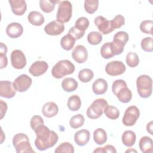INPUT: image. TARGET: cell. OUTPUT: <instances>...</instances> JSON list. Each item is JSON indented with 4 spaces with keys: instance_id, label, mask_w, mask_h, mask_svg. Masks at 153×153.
<instances>
[{
    "instance_id": "7c38bea8",
    "label": "cell",
    "mask_w": 153,
    "mask_h": 153,
    "mask_svg": "<svg viewBox=\"0 0 153 153\" xmlns=\"http://www.w3.org/2000/svg\"><path fill=\"white\" fill-rule=\"evenodd\" d=\"M11 62L13 67L17 69H22L26 65L25 54L20 50H14L11 54Z\"/></svg>"
},
{
    "instance_id": "7bdbcfd3",
    "label": "cell",
    "mask_w": 153,
    "mask_h": 153,
    "mask_svg": "<svg viewBox=\"0 0 153 153\" xmlns=\"http://www.w3.org/2000/svg\"><path fill=\"white\" fill-rule=\"evenodd\" d=\"M42 124H44V120L39 115H34L30 119V125L33 130H35L39 126Z\"/></svg>"
},
{
    "instance_id": "d4e9b609",
    "label": "cell",
    "mask_w": 153,
    "mask_h": 153,
    "mask_svg": "<svg viewBox=\"0 0 153 153\" xmlns=\"http://www.w3.org/2000/svg\"><path fill=\"white\" fill-rule=\"evenodd\" d=\"M121 139L122 142L125 146L130 147L135 143L136 136L134 131L131 130H127L123 133Z\"/></svg>"
},
{
    "instance_id": "277c9868",
    "label": "cell",
    "mask_w": 153,
    "mask_h": 153,
    "mask_svg": "<svg viewBox=\"0 0 153 153\" xmlns=\"http://www.w3.org/2000/svg\"><path fill=\"white\" fill-rule=\"evenodd\" d=\"M136 87L137 93L141 97H149L152 91V78L147 75H140L136 79Z\"/></svg>"
},
{
    "instance_id": "ba28073f",
    "label": "cell",
    "mask_w": 153,
    "mask_h": 153,
    "mask_svg": "<svg viewBox=\"0 0 153 153\" xmlns=\"http://www.w3.org/2000/svg\"><path fill=\"white\" fill-rule=\"evenodd\" d=\"M72 15V6L69 1H60L56 15V20L64 23L69 22Z\"/></svg>"
},
{
    "instance_id": "ab89813d",
    "label": "cell",
    "mask_w": 153,
    "mask_h": 153,
    "mask_svg": "<svg viewBox=\"0 0 153 153\" xmlns=\"http://www.w3.org/2000/svg\"><path fill=\"white\" fill-rule=\"evenodd\" d=\"M152 26L153 22L151 20H143L140 25V30L146 34L152 35Z\"/></svg>"
},
{
    "instance_id": "9c48e42d",
    "label": "cell",
    "mask_w": 153,
    "mask_h": 153,
    "mask_svg": "<svg viewBox=\"0 0 153 153\" xmlns=\"http://www.w3.org/2000/svg\"><path fill=\"white\" fill-rule=\"evenodd\" d=\"M140 116V111L136 106L128 107L122 119L123 123L126 126H133L136 123Z\"/></svg>"
},
{
    "instance_id": "1f68e13d",
    "label": "cell",
    "mask_w": 153,
    "mask_h": 153,
    "mask_svg": "<svg viewBox=\"0 0 153 153\" xmlns=\"http://www.w3.org/2000/svg\"><path fill=\"white\" fill-rule=\"evenodd\" d=\"M94 77L93 72L90 69H83L78 73V78L82 82H88Z\"/></svg>"
},
{
    "instance_id": "681fc988",
    "label": "cell",
    "mask_w": 153,
    "mask_h": 153,
    "mask_svg": "<svg viewBox=\"0 0 153 153\" xmlns=\"http://www.w3.org/2000/svg\"><path fill=\"white\" fill-rule=\"evenodd\" d=\"M152 121H150L149 123H148L146 126V130L148 133H149L151 135H152Z\"/></svg>"
},
{
    "instance_id": "30bf717a",
    "label": "cell",
    "mask_w": 153,
    "mask_h": 153,
    "mask_svg": "<svg viewBox=\"0 0 153 153\" xmlns=\"http://www.w3.org/2000/svg\"><path fill=\"white\" fill-rule=\"evenodd\" d=\"M32 83V80L31 78L26 74H22L14 79L13 86L16 91L25 92L29 88Z\"/></svg>"
},
{
    "instance_id": "d6a6232c",
    "label": "cell",
    "mask_w": 153,
    "mask_h": 153,
    "mask_svg": "<svg viewBox=\"0 0 153 153\" xmlns=\"http://www.w3.org/2000/svg\"><path fill=\"white\" fill-rule=\"evenodd\" d=\"M87 41L91 45H98L102 41V35L100 32H91L87 35Z\"/></svg>"
},
{
    "instance_id": "603a6c76",
    "label": "cell",
    "mask_w": 153,
    "mask_h": 153,
    "mask_svg": "<svg viewBox=\"0 0 153 153\" xmlns=\"http://www.w3.org/2000/svg\"><path fill=\"white\" fill-rule=\"evenodd\" d=\"M139 146L142 152L152 153L153 152V142L152 139L148 136L141 137L139 140Z\"/></svg>"
},
{
    "instance_id": "8992f818",
    "label": "cell",
    "mask_w": 153,
    "mask_h": 153,
    "mask_svg": "<svg viewBox=\"0 0 153 153\" xmlns=\"http://www.w3.org/2000/svg\"><path fill=\"white\" fill-rule=\"evenodd\" d=\"M128 40V35L127 32L120 31L114 36V39L111 42V48L114 56L119 55L123 52L124 46Z\"/></svg>"
},
{
    "instance_id": "4fadbf2b",
    "label": "cell",
    "mask_w": 153,
    "mask_h": 153,
    "mask_svg": "<svg viewBox=\"0 0 153 153\" xmlns=\"http://www.w3.org/2000/svg\"><path fill=\"white\" fill-rule=\"evenodd\" d=\"M94 24L100 33L104 35H107L114 30L112 27L111 20H108L102 16H99L94 19Z\"/></svg>"
},
{
    "instance_id": "7402d4cb",
    "label": "cell",
    "mask_w": 153,
    "mask_h": 153,
    "mask_svg": "<svg viewBox=\"0 0 153 153\" xmlns=\"http://www.w3.org/2000/svg\"><path fill=\"white\" fill-rule=\"evenodd\" d=\"M108 89V83L103 78L97 79L92 85V90L94 94L97 95L103 94Z\"/></svg>"
},
{
    "instance_id": "836d02e7",
    "label": "cell",
    "mask_w": 153,
    "mask_h": 153,
    "mask_svg": "<svg viewBox=\"0 0 153 153\" xmlns=\"http://www.w3.org/2000/svg\"><path fill=\"white\" fill-rule=\"evenodd\" d=\"M99 7L98 0H85L84 1V8L88 14L95 13Z\"/></svg>"
},
{
    "instance_id": "bcb514c9",
    "label": "cell",
    "mask_w": 153,
    "mask_h": 153,
    "mask_svg": "<svg viewBox=\"0 0 153 153\" xmlns=\"http://www.w3.org/2000/svg\"><path fill=\"white\" fill-rule=\"evenodd\" d=\"M0 103H1V118L0 119H2L4 117L7 110V103L4 102L2 100H0Z\"/></svg>"
},
{
    "instance_id": "4dcf8cb0",
    "label": "cell",
    "mask_w": 153,
    "mask_h": 153,
    "mask_svg": "<svg viewBox=\"0 0 153 153\" xmlns=\"http://www.w3.org/2000/svg\"><path fill=\"white\" fill-rule=\"evenodd\" d=\"M84 121L85 119L84 116L80 114H78L71 118L69 124L72 128H78L83 126Z\"/></svg>"
},
{
    "instance_id": "6da1fadb",
    "label": "cell",
    "mask_w": 153,
    "mask_h": 153,
    "mask_svg": "<svg viewBox=\"0 0 153 153\" xmlns=\"http://www.w3.org/2000/svg\"><path fill=\"white\" fill-rule=\"evenodd\" d=\"M34 131L36 135L35 145L39 151H44L53 147L58 141L57 134L50 130L44 124L39 126Z\"/></svg>"
},
{
    "instance_id": "f6af8a7d",
    "label": "cell",
    "mask_w": 153,
    "mask_h": 153,
    "mask_svg": "<svg viewBox=\"0 0 153 153\" xmlns=\"http://www.w3.org/2000/svg\"><path fill=\"white\" fill-rule=\"evenodd\" d=\"M93 152H99V153H105V152H117V151L115 148V147L111 145H107L103 147L102 148H97L95 150H94Z\"/></svg>"
},
{
    "instance_id": "b9f144b4",
    "label": "cell",
    "mask_w": 153,
    "mask_h": 153,
    "mask_svg": "<svg viewBox=\"0 0 153 153\" xmlns=\"http://www.w3.org/2000/svg\"><path fill=\"white\" fill-rule=\"evenodd\" d=\"M111 22L112 28L114 29H116L120 28L125 24V19L122 15L118 14L112 20H111Z\"/></svg>"
},
{
    "instance_id": "7dc6e473",
    "label": "cell",
    "mask_w": 153,
    "mask_h": 153,
    "mask_svg": "<svg viewBox=\"0 0 153 153\" xmlns=\"http://www.w3.org/2000/svg\"><path fill=\"white\" fill-rule=\"evenodd\" d=\"M0 59H1V69L5 68L8 63V59L5 54L0 53Z\"/></svg>"
},
{
    "instance_id": "ac0fdd59",
    "label": "cell",
    "mask_w": 153,
    "mask_h": 153,
    "mask_svg": "<svg viewBox=\"0 0 153 153\" xmlns=\"http://www.w3.org/2000/svg\"><path fill=\"white\" fill-rule=\"evenodd\" d=\"M23 32V27L21 24L17 22H13L9 24L6 28L7 35L11 38L20 37Z\"/></svg>"
},
{
    "instance_id": "8fae6325",
    "label": "cell",
    "mask_w": 153,
    "mask_h": 153,
    "mask_svg": "<svg viewBox=\"0 0 153 153\" xmlns=\"http://www.w3.org/2000/svg\"><path fill=\"white\" fill-rule=\"evenodd\" d=\"M126 66L121 61H111L105 66V72L110 76H117L126 71Z\"/></svg>"
},
{
    "instance_id": "484cf974",
    "label": "cell",
    "mask_w": 153,
    "mask_h": 153,
    "mask_svg": "<svg viewBox=\"0 0 153 153\" xmlns=\"http://www.w3.org/2000/svg\"><path fill=\"white\" fill-rule=\"evenodd\" d=\"M62 87L66 92H72L78 88V82L73 78H66L62 82Z\"/></svg>"
},
{
    "instance_id": "4316f807",
    "label": "cell",
    "mask_w": 153,
    "mask_h": 153,
    "mask_svg": "<svg viewBox=\"0 0 153 153\" xmlns=\"http://www.w3.org/2000/svg\"><path fill=\"white\" fill-rule=\"evenodd\" d=\"M67 105L69 109L72 111H76L79 110L81 106V100L80 97L76 94L70 96L68 99Z\"/></svg>"
},
{
    "instance_id": "e575fe53",
    "label": "cell",
    "mask_w": 153,
    "mask_h": 153,
    "mask_svg": "<svg viewBox=\"0 0 153 153\" xmlns=\"http://www.w3.org/2000/svg\"><path fill=\"white\" fill-rule=\"evenodd\" d=\"M127 65L130 68H134L139 63V59L137 54L134 52H129L126 59Z\"/></svg>"
},
{
    "instance_id": "d6986e66",
    "label": "cell",
    "mask_w": 153,
    "mask_h": 153,
    "mask_svg": "<svg viewBox=\"0 0 153 153\" xmlns=\"http://www.w3.org/2000/svg\"><path fill=\"white\" fill-rule=\"evenodd\" d=\"M12 12L17 16H22L26 12L27 5L24 0H9Z\"/></svg>"
},
{
    "instance_id": "8d00e7d4",
    "label": "cell",
    "mask_w": 153,
    "mask_h": 153,
    "mask_svg": "<svg viewBox=\"0 0 153 153\" xmlns=\"http://www.w3.org/2000/svg\"><path fill=\"white\" fill-rule=\"evenodd\" d=\"M56 153H74V146L69 142H63L60 143L55 149Z\"/></svg>"
},
{
    "instance_id": "9a60e30c",
    "label": "cell",
    "mask_w": 153,
    "mask_h": 153,
    "mask_svg": "<svg viewBox=\"0 0 153 153\" xmlns=\"http://www.w3.org/2000/svg\"><path fill=\"white\" fill-rule=\"evenodd\" d=\"M16 90L11 82L9 81H1L0 96L7 99H11L16 95Z\"/></svg>"
},
{
    "instance_id": "cb8c5ba5",
    "label": "cell",
    "mask_w": 153,
    "mask_h": 153,
    "mask_svg": "<svg viewBox=\"0 0 153 153\" xmlns=\"http://www.w3.org/2000/svg\"><path fill=\"white\" fill-rule=\"evenodd\" d=\"M27 20L30 24L36 26H41L45 21L43 15L36 11L30 12L27 16Z\"/></svg>"
},
{
    "instance_id": "d590c367",
    "label": "cell",
    "mask_w": 153,
    "mask_h": 153,
    "mask_svg": "<svg viewBox=\"0 0 153 153\" xmlns=\"http://www.w3.org/2000/svg\"><path fill=\"white\" fill-rule=\"evenodd\" d=\"M104 113L105 115L111 120H116L120 116L119 110L113 106L108 105L104 110Z\"/></svg>"
},
{
    "instance_id": "83f0119b",
    "label": "cell",
    "mask_w": 153,
    "mask_h": 153,
    "mask_svg": "<svg viewBox=\"0 0 153 153\" xmlns=\"http://www.w3.org/2000/svg\"><path fill=\"white\" fill-rule=\"evenodd\" d=\"M93 139L97 145H103L107 140L106 132L101 128H98L94 131Z\"/></svg>"
},
{
    "instance_id": "ee69618b",
    "label": "cell",
    "mask_w": 153,
    "mask_h": 153,
    "mask_svg": "<svg viewBox=\"0 0 153 153\" xmlns=\"http://www.w3.org/2000/svg\"><path fill=\"white\" fill-rule=\"evenodd\" d=\"M68 34L71 35L72 37L74 38L75 40L79 39L81 38L85 34V32H82L76 29L75 26L72 27L68 31Z\"/></svg>"
},
{
    "instance_id": "ffe728a7",
    "label": "cell",
    "mask_w": 153,
    "mask_h": 153,
    "mask_svg": "<svg viewBox=\"0 0 153 153\" xmlns=\"http://www.w3.org/2000/svg\"><path fill=\"white\" fill-rule=\"evenodd\" d=\"M90 131L85 129H82L76 131L74 135L75 142L79 146L87 145L90 140Z\"/></svg>"
},
{
    "instance_id": "f1b7e54d",
    "label": "cell",
    "mask_w": 153,
    "mask_h": 153,
    "mask_svg": "<svg viewBox=\"0 0 153 153\" xmlns=\"http://www.w3.org/2000/svg\"><path fill=\"white\" fill-rule=\"evenodd\" d=\"M75 39L71 35L67 34L63 36L60 40V45L65 50L69 51L74 46Z\"/></svg>"
},
{
    "instance_id": "3957f363",
    "label": "cell",
    "mask_w": 153,
    "mask_h": 153,
    "mask_svg": "<svg viewBox=\"0 0 153 153\" xmlns=\"http://www.w3.org/2000/svg\"><path fill=\"white\" fill-rule=\"evenodd\" d=\"M75 71L74 65L68 60L59 61L52 68L51 75L57 79H60L67 75L74 73Z\"/></svg>"
},
{
    "instance_id": "5bb4252c",
    "label": "cell",
    "mask_w": 153,
    "mask_h": 153,
    "mask_svg": "<svg viewBox=\"0 0 153 153\" xmlns=\"http://www.w3.org/2000/svg\"><path fill=\"white\" fill-rule=\"evenodd\" d=\"M45 32L49 35L55 36L60 35L65 30V26L57 20H53L46 25L44 28Z\"/></svg>"
},
{
    "instance_id": "2e32d148",
    "label": "cell",
    "mask_w": 153,
    "mask_h": 153,
    "mask_svg": "<svg viewBox=\"0 0 153 153\" xmlns=\"http://www.w3.org/2000/svg\"><path fill=\"white\" fill-rule=\"evenodd\" d=\"M72 57L78 63H84L88 58V52L86 48L82 45H76L72 52Z\"/></svg>"
},
{
    "instance_id": "60d3db41",
    "label": "cell",
    "mask_w": 153,
    "mask_h": 153,
    "mask_svg": "<svg viewBox=\"0 0 153 153\" xmlns=\"http://www.w3.org/2000/svg\"><path fill=\"white\" fill-rule=\"evenodd\" d=\"M141 48L146 52L153 51V39L152 37H146L143 38L140 43Z\"/></svg>"
},
{
    "instance_id": "5b68a950",
    "label": "cell",
    "mask_w": 153,
    "mask_h": 153,
    "mask_svg": "<svg viewBox=\"0 0 153 153\" xmlns=\"http://www.w3.org/2000/svg\"><path fill=\"white\" fill-rule=\"evenodd\" d=\"M13 145L17 153H35L30 144L29 137L26 134H16L13 137Z\"/></svg>"
},
{
    "instance_id": "c3c4849f",
    "label": "cell",
    "mask_w": 153,
    "mask_h": 153,
    "mask_svg": "<svg viewBox=\"0 0 153 153\" xmlns=\"http://www.w3.org/2000/svg\"><path fill=\"white\" fill-rule=\"evenodd\" d=\"M7 51V47L5 44H4L3 42H1V48H0V53L5 54Z\"/></svg>"
},
{
    "instance_id": "44dd1931",
    "label": "cell",
    "mask_w": 153,
    "mask_h": 153,
    "mask_svg": "<svg viewBox=\"0 0 153 153\" xmlns=\"http://www.w3.org/2000/svg\"><path fill=\"white\" fill-rule=\"evenodd\" d=\"M59 112L57 105L53 102L45 103L42 108V114L47 118H51L56 116Z\"/></svg>"
},
{
    "instance_id": "74e56055",
    "label": "cell",
    "mask_w": 153,
    "mask_h": 153,
    "mask_svg": "<svg viewBox=\"0 0 153 153\" xmlns=\"http://www.w3.org/2000/svg\"><path fill=\"white\" fill-rule=\"evenodd\" d=\"M100 54L104 59H110L112 57L114 54L112 53L111 42L105 43L100 48Z\"/></svg>"
},
{
    "instance_id": "7a4b0ae2",
    "label": "cell",
    "mask_w": 153,
    "mask_h": 153,
    "mask_svg": "<svg viewBox=\"0 0 153 153\" xmlns=\"http://www.w3.org/2000/svg\"><path fill=\"white\" fill-rule=\"evenodd\" d=\"M112 91L122 103H128L132 98V93L123 79L115 81L112 85Z\"/></svg>"
},
{
    "instance_id": "52a82bcc",
    "label": "cell",
    "mask_w": 153,
    "mask_h": 153,
    "mask_svg": "<svg viewBox=\"0 0 153 153\" xmlns=\"http://www.w3.org/2000/svg\"><path fill=\"white\" fill-rule=\"evenodd\" d=\"M108 105V102L104 99H97L87 108V115L90 119H97L102 114L105 108Z\"/></svg>"
},
{
    "instance_id": "e0dca14e",
    "label": "cell",
    "mask_w": 153,
    "mask_h": 153,
    "mask_svg": "<svg viewBox=\"0 0 153 153\" xmlns=\"http://www.w3.org/2000/svg\"><path fill=\"white\" fill-rule=\"evenodd\" d=\"M48 68V65L46 62L38 60L32 64L29 69V72L33 76H39L45 73Z\"/></svg>"
},
{
    "instance_id": "f546056e",
    "label": "cell",
    "mask_w": 153,
    "mask_h": 153,
    "mask_svg": "<svg viewBox=\"0 0 153 153\" xmlns=\"http://www.w3.org/2000/svg\"><path fill=\"white\" fill-rule=\"evenodd\" d=\"M58 2H60V1L41 0L39 1V7L42 11L46 13H49L54 10L56 4Z\"/></svg>"
},
{
    "instance_id": "f35d334b",
    "label": "cell",
    "mask_w": 153,
    "mask_h": 153,
    "mask_svg": "<svg viewBox=\"0 0 153 153\" xmlns=\"http://www.w3.org/2000/svg\"><path fill=\"white\" fill-rule=\"evenodd\" d=\"M89 20L85 17H81L78 18L75 22V27L81 31L85 32V30L88 27Z\"/></svg>"
}]
</instances>
